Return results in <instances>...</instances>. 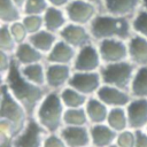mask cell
Returning <instances> with one entry per match:
<instances>
[{
  "instance_id": "1f68e13d",
  "label": "cell",
  "mask_w": 147,
  "mask_h": 147,
  "mask_svg": "<svg viewBox=\"0 0 147 147\" xmlns=\"http://www.w3.org/2000/svg\"><path fill=\"white\" fill-rule=\"evenodd\" d=\"M22 22L25 25L29 34H32L34 32L40 31L44 29V17L42 15H34V14H28L22 17Z\"/></svg>"
},
{
  "instance_id": "836d02e7",
  "label": "cell",
  "mask_w": 147,
  "mask_h": 147,
  "mask_svg": "<svg viewBox=\"0 0 147 147\" xmlns=\"http://www.w3.org/2000/svg\"><path fill=\"white\" fill-rule=\"evenodd\" d=\"M136 138H137L136 130L126 129V130L121 131V132L117 133V138H116L115 145L117 147H134Z\"/></svg>"
},
{
  "instance_id": "74e56055",
  "label": "cell",
  "mask_w": 147,
  "mask_h": 147,
  "mask_svg": "<svg viewBox=\"0 0 147 147\" xmlns=\"http://www.w3.org/2000/svg\"><path fill=\"white\" fill-rule=\"evenodd\" d=\"M137 138L134 147H147V132L145 130H136Z\"/></svg>"
},
{
  "instance_id": "603a6c76",
  "label": "cell",
  "mask_w": 147,
  "mask_h": 147,
  "mask_svg": "<svg viewBox=\"0 0 147 147\" xmlns=\"http://www.w3.org/2000/svg\"><path fill=\"white\" fill-rule=\"evenodd\" d=\"M59 34L55 32H52L47 29H41L38 32H34L29 36V41L38 49L45 56L46 54L54 47L56 41L59 40Z\"/></svg>"
},
{
  "instance_id": "7bdbcfd3",
  "label": "cell",
  "mask_w": 147,
  "mask_h": 147,
  "mask_svg": "<svg viewBox=\"0 0 147 147\" xmlns=\"http://www.w3.org/2000/svg\"><path fill=\"white\" fill-rule=\"evenodd\" d=\"M141 5L145 10H147V0H141Z\"/></svg>"
},
{
  "instance_id": "7a4b0ae2",
  "label": "cell",
  "mask_w": 147,
  "mask_h": 147,
  "mask_svg": "<svg viewBox=\"0 0 147 147\" xmlns=\"http://www.w3.org/2000/svg\"><path fill=\"white\" fill-rule=\"evenodd\" d=\"M88 29L93 40L96 42L105 39H122L129 41L134 34L132 22H130L127 17L115 16L107 13L96 15L88 25Z\"/></svg>"
},
{
  "instance_id": "f546056e",
  "label": "cell",
  "mask_w": 147,
  "mask_h": 147,
  "mask_svg": "<svg viewBox=\"0 0 147 147\" xmlns=\"http://www.w3.org/2000/svg\"><path fill=\"white\" fill-rule=\"evenodd\" d=\"M18 44L14 39L8 24H1V30H0V51L6 52L9 54L15 53Z\"/></svg>"
},
{
  "instance_id": "ac0fdd59",
  "label": "cell",
  "mask_w": 147,
  "mask_h": 147,
  "mask_svg": "<svg viewBox=\"0 0 147 147\" xmlns=\"http://www.w3.org/2000/svg\"><path fill=\"white\" fill-rule=\"evenodd\" d=\"M129 44V60L136 67H147V39L133 34Z\"/></svg>"
},
{
  "instance_id": "44dd1931",
  "label": "cell",
  "mask_w": 147,
  "mask_h": 147,
  "mask_svg": "<svg viewBox=\"0 0 147 147\" xmlns=\"http://www.w3.org/2000/svg\"><path fill=\"white\" fill-rule=\"evenodd\" d=\"M14 59L20 65H28L38 62H45V55L38 51L29 40L20 44L14 53Z\"/></svg>"
},
{
  "instance_id": "e575fe53",
  "label": "cell",
  "mask_w": 147,
  "mask_h": 147,
  "mask_svg": "<svg viewBox=\"0 0 147 147\" xmlns=\"http://www.w3.org/2000/svg\"><path fill=\"white\" fill-rule=\"evenodd\" d=\"M8 25H9V30H10L14 39L16 40V42L18 45L22 44V42H24V41H26L29 39V36L30 34H29L25 25L23 24L22 20L17 21V22H14L11 24H8Z\"/></svg>"
},
{
  "instance_id": "e0dca14e",
  "label": "cell",
  "mask_w": 147,
  "mask_h": 147,
  "mask_svg": "<svg viewBox=\"0 0 147 147\" xmlns=\"http://www.w3.org/2000/svg\"><path fill=\"white\" fill-rule=\"evenodd\" d=\"M91 142L94 147H111L116 142L117 132L107 123L90 125Z\"/></svg>"
},
{
  "instance_id": "5bb4252c",
  "label": "cell",
  "mask_w": 147,
  "mask_h": 147,
  "mask_svg": "<svg viewBox=\"0 0 147 147\" xmlns=\"http://www.w3.org/2000/svg\"><path fill=\"white\" fill-rule=\"evenodd\" d=\"M125 109L129 127L132 130H145L147 126V99L132 98Z\"/></svg>"
},
{
  "instance_id": "60d3db41",
  "label": "cell",
  "mask_w": 147,
  "mask_h": 147,
  "mask_svg": "<svg viewBox=\"0 0 147 147\" xmlns=\"http://www.w3.org/2000/svg\"><path fill=\"white\" fill-rule=\"evenodd\" d=\"M0 147H11L10 140H0Z\"/></svg>"
},
{
  "instance_id": "f6af8a7d",
  "label": "cell",
  "mask_w": 147,
  "mask_h": 147,
  "mask_svg": "<svg viewBox=\"0 0 147 147\" xmlns=\"http://www.w3.org/2000/svg\"><path fill=\"white\" fill-rule=\"evenodd\" d=\"M111 147H117V146H116V145H114V146H111Z\"/></svg>"
},
{
  "instance_id": "bcb514c9",
  "label": "cell",
  "mask_w": 147,
  "mask_h": 147,
  "mask_svg": "<svg viewBox=\"0 0 147 147\" xmlns=\"http://www.w3.org/2000/svg\"><path fill=\"white\" fill-rule=\"evenodd\" d=\"M88 147H94V146H88Z\"/></svg>"
},
{
  "instance_id": "f35d334b",
  "label": "cell",
  "mask_w": 147,
  "mask_h": 147,
  "mask_svg": "<svg viewBox=\"0 0 147 147\" xmlns=\"http://www.w3.org/2000/svg\"><path fill=\"white\" fill-rule=\"evenodd\" d=\"M49 6H54V7H63V6H67L71 0H47Z\"/></svg>"
},
{
  "instance_id": "ffe728a7",
  "label": "cell",
  "mask_w": 147,
  "mask_h": 147,
  "mask_svg": "<svg viewBox=\"0 0 147 147\" xmlns=\"http://www.w3.org/2000/svg\"><path fill=\"white\" fill-rule=\"evenodd\" d=\"M141 0H103V7L107 14L122 17L136 15Z\"/></svg>"
},
{
  "instance_id": "9a60e30c",
  "label": "cell",
  "mask_w": 147,
  "mask_h": 147,
  "mask_svg": "<svg viewBox=\"0 0 147 147\" xmlns=\"http://www.w3.org/2000/svg\"><path fill=\"white\" fill-rule=\"evenodd\" d=\"M68 147L92 146L90 125L85 126H63L59 132Z\"/></svg>"
},
{
  "instance_id": "8d00e7d4",
  "label": "cell",
  "mask_w": 147,
  "mask_h": 147,
  "mask_svg": "<svg viewBox=\"0 0 147 147\" xmlns=\"http://www.w3.org/2000/svg\"><path fill=\"white\" fill-rule=\"evenodd\" d=\"M44 147H68L60 133H47L45 141H44Z\"/></svg>"
},
{
  "instance_id": "cb8c5ba5",
  "label": "cell",
  "mask_w": 147,
  "mask_h": 147,
  "mask_svg": "<svg viewBox=\"0 0 147 147\" xmlns=\"http://www.w3.org/2000/svg\"><path fill=\"white\" fill-rule=\"evenodd\" d=\"M22 75L31 83L46 87V62L20 65Z\"/></svg>"
},
{
  "instance_id": "3957f363",
  "label": "cell",
  "mask_w": 147,
  "mask_h": 147,
  "mask_svg": "<svg viewBox=\"0 0 147 147\" xmlns=\"http://www.w3.org/2000/svg\"><path fill=\"white\" fill-rule=\"evenodd\" d=\"M65 107L59 92L49 91L37 108L34 118L47 133H57L64 126Z\"/></svg>"
},
{
  "instance_id": "b9f144b4",
  "label": "cell",
  "mask_w": 147,
  "mask_h": 147,
  "mask_svg": "<svg viewBox=\"0 0 147 147\" xmlns=\"http://www.w3.org/2000/svg\"><path fill=\"white\" fill-rule=\"evenodd\" d=\"M14 2L18 6V7H21V8H23V6L25 5V2H26V0H14Z\"/></svg>"
},
{
  "instance_id": "5b68a950",
  "label": "cell",
  "mask_w": 147,
  "mask_h": 147,
  "mask_svg": "<svg viewBox=\"0 0 147 147\" xmlns=\"http://www.w3.org/2000/svg\"><path fill=\"white\" fill-rule=\"evenodd\" d=\"M136 70L137 67L130 60L102 64L100 69L102 84L119 87L130 92V86Z\"/></svg>"
},
{
  "instance_id": "d4e9b609",
  "label": "cell",
  "mask_w": 147,
  "mask_h": 147,
  "mask_svg": "<svg viewBox=\"0 0 147 147\" xmlns=\"http://www.w3.org/2000/svg\"><path fill=\"white\" fill-rule=\"evenodd\" d=\"M60 98L65 108H82L85 107L88 96L84 95L76 88L71 86H65L61 91H59Z\"/></svg>"
},
{
  "instance_id": "4dcf8cb0",
  "label": "cell",
  "mask_w": 147,
  "mask_h": 147,
  "mask_svg": "<svg viewBox=\"0 0 147 147\" xmlns=\"http://www.w3.org/2000/svg\"><path fill=\"white\" fill-rule=\"evenodd\" d=\"M131 22L134 34L141 36L147 39V10L138 11Z\"/></svg>"
},
{
  "instance_id": "7402d4cb",
  "label": "cell",
  "mask_w": 147,
  "mask_h": 147,
  "mask_svg": "<svg viewBox=\"0 0 147 147\" xmlns=\"http://www.w3.org/2000/svg\"><path fill=\"white\" fill-rule=\"evenodd\" d=\"M42 17H44L45 29H47L52 32H55L57 34L68 24V21H69L65 11H63V10H61V8L54 7V6H49L47 8V10L44 13Z\"/></svg>"
},
{
  "instance_id": "83f0119b",
  "label": "cell",
  "mask_w": 147,
  "mask_h": 147,
  "mask_svg": "<svg viewBox=\"0 0 147 147\" xmlns=\"http://www.w3.org/2000/svg\"><path fill=\"white\" fill-rule=\"evenodd\" d=\"M21 7H18L14 0H0V18L1 24H11L21 18Z\"/></svg>"
},
{
  "instance_id": "ba28073f",
  "label": "cell",
  "mask_w": 147,
  "mask_h": 147,
  "mask_svg": "<svg viewBox=\"0 0 147 147\" xmlns=\"http://www.w3.org/2000/svg\"><path fill=\"white\" fill-rule=\"evenodd\" d=\"M102 63H115L129 60V44L122 39H105L98 41Z\"/></svg>"
},
{
  "instance_id": "484cf974",
  "label": "cell",
  "mask_w": 147,
  "mask_h": 147,
  "mask_svg": "<svg viewBox=\"0 0 147 147\" xmlns=\"http://www.w3.org/2000/svg\"><path fill=\"white\" fill-rule=\"evenodd\" d=\"M130 93L132 98L147 99V67H137L130 86Z\"/></svg>"
},
{
  "instance_id": "d590c367",
  "label": "cell",
  "mask_w": 147,
  "mask_h": 147,
  "mask_svg": "<svg viewBox=\"0 0 147 147\" xmlns=\"http://www.w3.org/2000/svg\"><path fill=\"white\" fill-rule=\"evenodd\" d=\"M13 63H14V55L0 51V75H1V79H3L7 76V74L9 72Z\"/></svg>"
},
{
  "instance_id": "9c48e42d",
  "label": "cell",
  "mask_w": 147,
  "mask_h": 147,
  "mask_svg": "<svg viewBox=\"0 0 147 147\" xmlns=\"http://www.w3.org/2000/svg\"><path fill=\"white\" fill-rule=\"evenodd\" d=\"M102 85V79L100 71L84 72V71H74L69 86L76 88L86 96H93L98 93L99 88Z\"/></svg>"
},
{
  "instance_id": "4fadbf2b",
  "label": "cell",
  "mask_w": 147,
  "mask_h": 147,
  "mask_svg": "<svg viewBox=\"0 0 147 147\" xmlns=\"http://www.w3.org/2000/svg\"><path fill=\"white\" fill-rule=\"evenodd\" d=\"M95 95L102 102H105L109 108L126 107L129 102L132 100V95L129 91L106 84L101 85V87L99 88Z\"/></svg>"
},
{
  "instance_id": "d6a6232c",
  "label": "cell",
  "mask_w": 147,
  "mask_h": 147,
  "mask_svg": "<svg viewBox=\"0 0 147 147\" xmlns=\"http://www.w3.org/2000/svg\"><path fill=\"white\" fill-rule=\"evenodd\" d=\"M49 7L47 0H26L25 5L23 6L24 15L34 14V15H44V13Z\"/></svg>"
},
{
  "instance_id": "6da1fadb",
  "label": "cell",
  "mask_w": 147,
  "mask_h": 147,
  "mask_svg": "<svg viewBox=\"0 0 147 147\" xmlns=\"http://www.w3.org/2000/svg\"><path fill=\"white\" fill-rule=\"evenodd\" d=\"M1 83L8 87L13 96L25 108L30 117H34L38 106L49 92L47 87L29 82L22 75L20 64L15 61V59L9 72L3 79H1Z\"/></svg>"
},
{
  "instance_id": "30bf717a",
  "label": "cell",
  "mask_w": 147,
  "mask_h": 147,
  "mask_svg": "<svg viewBox=\"0 0 147 147\" xmlns=\"http://www.w3.org/2000/svg\"><path fill=\"white\" fill-rule=\"evenodd\" d=\"M96 7L94 3L83 1V0H71L65 6V14L71 23L90 25L91 22L95 18Z\"/></svg>"
},
{
  "instance_id": "277c9868",
  "label": "cell",
  "mask_w": 147,
  "mask_h": 147,
  "mask_svg": "<svg viewBox=\"0 0 147 147\" xmlns=\"http://www.w3.org/2000/svg\"><path fill=\"white\" fill-rule=\"evenodd\" d=\"M25 108L13 96L8 87L1 83L0 88V121L10 123L17 131V134L25 127L29 119Z\"/></svg>"
},
{
  "instance_id": "8fae6325",
  "label": "cell",
  "mask_w": 147,
  "mask_h": 147,
  "mask_svg": "<svg viewBox=\"0 0 147 147\" xmlns=\"http://www.w3.org/2000/svg\"><path fill=\"white\" fill-rule=\"evenodd\" d=\"M72 74V65L46 63V87L49 91H61L69 85Z\"/></svg>"
},
{
  "instance_id": "2e32d148",
  "label": "cell",
  "mask_w": 147,
  "mask_h": 147,
  "mask_svg": "<svg viewBox=\"0 0 147 147\" xmlns=\"http://www.w3.org/2000/svg\"><path fill=\"white\" fill-rule=\"evenodd\" d=\"M77 49L71 45L59 38L54 47L46 54L45 62L46 63H55V64H69L72 65L74 60L76 57Z\"/></svg>"
},
{
  "instance_id": "8992f818",
  "label": "cell",
  "mask_w": 147,
  "mask_h": 147,
  "mask_svg": "<svg viewBox=\"0 0 147 147\" xmlns=\"http://www.w3.org/2000/svg\"><path fill=\"white\" fill-rule=\"evenodd\" d=\"M102 59L98 48V45L91 42L79 49H77L76 57L72 63L74 71H100L102 67Z\"/></svg>"
},
{
  "instance_id": "f1b7e54d",
  "label": "cell",
  "mask_w": 147,
  "mask_h": 147,
  "mask_svg": "<svg viewBox=\"0 0 147 147\" xmlns=\"http://www.w3.org/2000/svg\"><path fill=\"white\" fill-rule=\"evenodd\" d=\"M85 126L90 125L85 107L82 108H65L64 126Z\"/></svg>"
},
{
  "instance_id": "52a82bcc",
  "label": "cell",
  "mask_w": 147,
  "mask_h": 147,
  "mask_svg": "<svg viewBox=\"0 0 147 147\" xmlns=\"http://www.w3.org/2000/svg\"><path fill=\"white\" fill-rule=\"evenodd\" d=\"M47 132L31 117L25 127L11 140V147H44V141Z\"/></svg>"
},
{
  "instance_id": "ee69618b",
  "label": "cell",
  "mask_w": 147,
  "mask_h": 147,
  "mask_svg": "<svg viewBox=\"0 0 147 147\" xmlns=\"http://www.w3.org/2000/svg\"><path fill=\"white\" fill-rule=\"evenodd\" d=\"M145 131H146V132H147V126H146V129H145Z\"/></svg>"
},
{
  "instance_id": "4316f807",
  "label": "cell",
  "mask_w": 147,
  "mask_h": 147,
  "mask_svg": "<svg viewBox=\"0 0 147 147\" xmlns=\"http://www.w3.org/2000/svg\"><path fill=\"white\" fill-rule=\"evenodd\" d=\"M106 123L113 130H115L117 133L121 131H124L126 129H130L129 127V118H127L125 107L110 108Z\"/></svg>"
},
{
  "instance_id": "d6986e66",
  "label": "cell",
  "mask_w": 147,
  "mask_h": 147,
  "mask_svg": "<svg viewBox=\"0 0 147 147\" xmlns=\"http://www.w3.org/2000/svg\"><path fill=\"white\" fill-rule=\"evenodd\" d=\"M85 110L90 125H93V124L106 123L110 108L105 102H102L96 95H93L87 99V102L85 105Z\"/></svg>"
},
{
  "instance_id": "7c38bea8",
  "label": "cell",
  "mask_w": 147,
  "mask_h": 147,
  "mask_svg": "<svg viewBox=\"0 0 147 147\" xmlns=\"http://www.w3.org/2000/svg\"><path fill=\"white\" fill-rule=\"evenodd\" d=\"M59 37L76 49H79L91 42H94L91 31L86 28V25L76 24L71 22H69L59 32Z\"/></svg>"
},
{
  "instance_id": "ab89813d",
  "label": "cell",
  "mask_w": 147,
  "mask_h": 147,
  "mask_svg": "<svg viewBox=\"0 0 147 147\" xmlns=\"http://www.w3.org/2000/svg\"><path fill=\"white\" fill-rule=\"evenodd\" d=\"M83 1H87V2L94 3V5H95V6H98V7L103 6V1H102V0H83Z\"/></svg>"
}]
</instances>
